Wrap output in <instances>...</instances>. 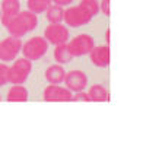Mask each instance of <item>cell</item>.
Returning <instances> with one entry per match:
<instances>
[{"instance_id": "obj_1", "label": "cell", "mask_w": 146, "mask_h": 146, "mask_svg": "<svg viewBox=\"0 0 146 146\" xmlns=\"http://www.w3.org/2000/svg\"><path fill=\"white\" fill-rule=\"evenodd\" d=\"M38 25V18H36V13L31 10H21L19 13L10 21V23L6 27L9 34L18 36V38H22L23 35H27L29 31H34Z\"/></svg>"}, {"instance_id": "obj_7", "label": "cell", "mask_w": 146, "mask_h": 146, "mask_svg": "<svg viewBox=\"0 0 146 146\" xmlns=\"http://www.w3.org/2000/svg\"><path fill=\"white\" fill-rule=\"evenodd\" d=\"M42 98L47 102H69L73 98V94L69 88L60 86V85H56V83H50L44 89Z\"/></svg>"}, {"instance_id": "obj_13", "label": "cell", "mask_w": 146, "mask_h": 146, "mask_svg": "<svg viewBox=\"0 0 146 146\" xmlns=\"http://www.w3.org/2000/svg\"><path fill=\"white\" fill-rule=\"evenodd\" d=\"M6 100L9 102H25L28 101V89L22 83H16L9 89Z\"/></svg>"}, {"instance_id": "obj_17", "label": "cell", "mask_w": 146, "mask_h": 146, "mask_svg": "<svg viewBox=\"0 0 146 146\" xmlns=\"http://www.w3.org/2000/svg\"><path fill=\"white\" fill-rule=\"evenodd\" d=\"M51 3H53V0H27L28 10L34 12V13H36V15L44 13Z\"/></svg>"}, {"instance_id": "obj_3", "label": "cell", "mask_w": 146, "mask_h": 146, "mask_svg": "<svg viewBox=\"0 0 146 146\" xmlns=\"http://www.w3.org/2000/svg\"><path fill=\"white\" fill-rule=\"evenodd\" d=\"M31 70H32L31 60H28L25 57L18 58V60H15V63L7 69V82L13 83V85L23 83L28 79Z\"/></svg>"}, {"instance_id": "obj_25", "label": "cell", "mask_w": 146, "mask_h": 146, "mask_svg": "<svg viewBox=\"0 0 146 146\" xmlns=\"http://www.w3.org/2000/svg\"><path fill=\"white\" fill-rule=\"evenodd\" d=\"M0 16H2V10H0Z\"/></svg>"}, {"instance_id": "obj_16", "label": "cell", "mask_w": 146, "mask_h": 146, "mask_svg": "<svg viewBox=\"0 0 146 146\" xmlns=\"http://www.w3.org/2000/svg\"><path fill=\"white\" fill-rule=\"evenodd\" d=\"M54 58H56V62H58L60 64L67 63V62H70V60L73 58L69 47H67V42L56 45V48H54Z\"/></svg>"}, {"instance_id": "obj_21", "label": "cell", "mask_w": 146, "mask_h": 146, "mask_svg": "<svg viewBox=\"0 0 146 146\" xmlns=\"http://www.w3.org/2000/svg\"><path fill=\"white\" fill-rule=\"evenodd\" d=\"M110 2L111 0H102L100 5V10H102V13L107 16H110Z\"/></svg>"}, {"instance_id": "obj_2", "label": "cell", "mask_w": 146, "mask_h": 146, "mask_svg": "<svg viewBox=\"0 0 146 146\" xmlns=\"http://www.w3.org/2000/svg\"><path fill=\"white\" fill-rule=\"evenodd\" d=\"M48 41L44 38V36H32L28 41L22 42V56L31 60V62H35V60H40L47 51H48Z\"/></svg>"}, {"instance_id": "obj_11", "label": "cell", "mask_w": 146, "mask_h": 146, "mask_svg": "<svg viewBox=\"0 0 146 146\" xmlns=\"http://www.w3.org/2000/svg\"><path fill=\"white\" fill-rule=\"evenodd\" d=\"M0 10H2L0 19H2L3 27L6 28L10 23V21L21 12V3H19V0H3Z\"/></svg>"}, {"instance_id": "obj_5", "label": "cell", "mask_w": 146, "mask_h": 146, "mask_svg": "<svg viewBox=\"0 0 146 146\" xmlns=\"http://www.w3.org/2000/svg\"><path fill=\"white\" fill-rule=\"evenodd\" d=\"M21 48H22L21 38L13 36V35L6 36V38L0 41V60L5 63L15 60L16 56L21 53Z\"/></svg>"}, {"instance_id": "obj_23", "label": "cell", "mask_w": 146, "mask_h": 146, "mask_svg": "<svg viewBox=\"0 0 146 146\" xmlns=\"http://www.w3.org/2000/svg\"><path fill=\"white\" fill-rule=\"evenodd\" d=\"M110 29H107V32H105V40H107V44H110Z\"/></svg>"}, {"instance_id": "obj_14", "label": "cell", "mask_w": 146, "mask_h": 146, "mask_svg": "<svg viewBox=\"0 0 146 146\" xmlns=\"http://www.w3.org/2000/svg\"><path fill=\"white\" fill-rule=\"evenodd\" d=\"M89 95V100L95 102H107L110 101V92L102 85H92L91 89L86 91Z\"/></svg>"}, {"instance_id": "obj_9", "label": "cell", "mask_w": 146, "mask_h": 146, "mask_svg": "<svg viewBox=\"0 0 146 146\" xmlns=\"http://www.w3.org/2000/svg\"><path fill=\"white\" fill-rule=\"evenodd\" d=\"M63 82L66 83V88H69L72 92H78V91H83L86 88L88 76L82 70H70L66 73Z\"/></svg>"}, {"instance_id": "obj_6", "label": "cell", "mask_w": 146, "mask_h": 146, "mask_svg": "<svg viewBox=\"0 0 146 146\" xmlns=\"http://www.w3.org/2000/svg\"><path fill=\"white\" fill-rule=\"evenodd\" d=\"M91 19H92V16L86 10H83L80 6H72V7L66 9L64 15H63V21L72 28L86 25V23L91 22Z\"/></svg>"}, {"instance_id": "obj_19", "label": "cell", "mask_w": 146, "mask_h": 146, "mask_svg": "<svg viewBox=\"0 0 146 146\" xmlns=\"http://www.w3.org/2000/svg\"><path fill=\"white\" fill-rule=\"evenodd\" d=\"M7 66L5 63H0V86L7 83Z\"/></svg>"}, {"instance_id": "obj_15", "label": "cell", "mask_w": 146, "mask_h": 146, "mask_svg": "<svg viewBox=\"0 0 146 146\" xmlns=\"http://www.w3.org/2000/svg\"><path fill=\"white\" fill-rule=\"evenodd\" d=\"M63 15H64V9L63 6L51 3L48 6V9L45 10V16L50 21V23H60L63 21Z\"/></svg>"}, {"instance_id": "obj_20", "label": "cell", "mask_w": 146, "mask_h": 146, "mask_svg": "<svg viewBox=\"0 0 146 146\" xmlns=\"http://www.w3.org/2000/svg\"><path fill=\"white\" fill-rule=\"evenodd\" d=\"M72 101H91V100H89V95H88V92L83 89V91H78L75 95H73Z\"/></svg>"}, {"instance_id": "obj_18", "label": "cell", "mask_w": 146, "mask_h": 146, "mask_svg": "<svg viewBox=\"0 0 146 146\" xmlns=\"http://www.w3.org/2000/svg\"><path fill=\"white\" fill-rule=\"evenodd\" d=\"M79 6L86 10L91 16H95L96 13L100 12V5H98V0H80Z\"/></svg>"}, {"instance_id": "obj_4", "label": "cell", "mask_w": 146, "mask_h": 146, "mask_svg": "<svg viewBox=\"0 0 146 146\" xmlns=\"http://www.w3.org/2000/svg\"><path fill=\"white\" fill-rule=\"evenodd\" d=\"M67 47L73 57H79L89 54L91 50L95 47V40L88 34H79L67 42Z\"/></svg>"}, {"instance_id": "obj_24", "label": "cell", "mask_w": 146, "mask_h": 146, "mask_svg": "<svg viewBox=\"0 0 146 146\" xmlns=\"http://www.w3.org/2000/svg\"><path fill=\"white\" fill-rule=\"evenodd\" d=\"M0 101H2V95H0Z\"/></svg>"}, {"instance_id": "obj_22", "label": "cell", "mask_w": 146, "mask_h": 146, "mask_svg": "<svg viewBox=\"0 0 146 146\" xmlns=\"http://www.w3.org/2000/svg\"><path fill=\"white\" fill-rule=\"evenodd\" d=\"M72 2H73V0H53V3L60 5V6H67V5H70Z\"/></svg>"}, {"instance_id": "obj_10", "label": "cell", "mask_w": 146, "mask_h": 146, "mask_svg": "<svg viewBox=\"0 0 146 146\" xmlns=\"http://www.w3.org/2000/svg\"><path fill=\"white\" fill-rule=\"evenodd\" d=\"M91 62L96 66V67H107L110 64V60H111V51H110V45H98L94 47L91 53Z\"/></svg>"}, {"instance_id": "obj_8", "label": "cell", "mask_w": 146, "mask_h": 146, "mask_svg": "<svg viewBox=\"0 0 146 146\" xmlns=\"http://www.w3.org/2000/svg\"><path fill=\"white\" fill-rule=\"evenodd\" d=\"M44 38L48 41V44H54V45L64 44L69 40V29L67 27L62 25V22L50 23L44 31Z\"/></svg>"}, {"instance_id": "obj_12", "label": "cell", "mask_w": 146, "mask_h": 146, "mask_svg": "<svg viewBox=\"0 0 146 146\" xmlns=\"http://www.w3.org/2000/svg\"><path fill=\"white\" fill-rule=\"evenodd\" d=\"M45 79L50 82V83H56V85H60L63 80H64V76H66V70L63 69L62 64H51L48 66L45 73H44Z\"/></svg>"}]
</instances>
